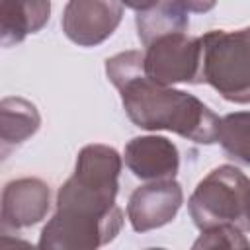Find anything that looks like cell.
Returning <instances> with one entry per match:
<instances>
[{"mask_svg":"<svg viewBox=\"0 0 250 250\" xmlns=\"http://www.w3.org/2000/svg\"><path fill=\"white\" fill-rule=\"evenodd\" d=\"M201 37H191L188 31L170 33L154 39L145 47V74L164 86L178 82L201 84Z\"/></svg>","mask_w":250,"mask_h":250,"instance_id":"cell-5","label":"cell"},{"mask_svg":"<svg viewBox=\"0 0 250 250\" xmlns=\"http://www.w3.org/2000/svg\"><path fill=\"white\" fill-rule=\"evenodd\" d=\"M41 127V115L37 107L18 96H8L0 102V145L6 158L16 146L33 137Z\"/></svg>","mask_w":250,"mask_h":250,"instance_id":"cell-11","label":"cell"},{"mask_svg":"<svg viewBox=\"0 0 250 250\" xmlns=\"http://www.w3.org/2000/svg\"><path fill=\"white\" fill-rule=\"evenodd\" d=\"M244 230H250V189L246 197V209H244Z\"/></svg>","mask_w":250,"mask_h":250,"instance_id":"cell-17","label":"cell"},{"mask_svg":"<svg viewBox=\"0 0 250 250\" xmlns=\"http://www.w3.org/2000/svg\"><path fill=\"white\" fill-rule=\"evenodd\" d=\"M248 248L250 240L244 236V230L236 225H217L201 230L199 238L193 242V248Z\"/></svg>","mask_w":250,"mask_h":250,"instance_id":"cell-14","label":"cell"},{"mask_svg":"<svg viewBox=\"0 0 250 250\" xmlns=\"http://www.w3.org/2000/svg\"><path fill=\"white\" fill-rule=\"evenodd\" d=\"M135 25L143 47H146L158 37L188 31L189 18L176 0H158L154 6L137 12Z\"/></svg>","mask_w":250,"mask_h":250,"instance_id":"cell-12","label":"cell"},{"mask_svg":"<svg viewBox=\"0 0 250 250\" xmlns=\"http://www.w3.org/2000/svg\"><path fill=\"white\" fill-rule=\"evenodd\" d=\"M123 158L109 145H86L78 150L72 176L57 191L55 215L39 236V248L94 250L109 244L123 227L115 203Z\"/></svg>","mask_w":250,"mask_h":250,"instance_id":"cell-1","label":"cell"},{"mask_svg":"<svg viewBox=\"0 0 250 250\" xmlns=\"http://www.w3.org/2000/svg\"><path fill=\"white\" fill-rule=\"evenodd\" d=\"M217 143L230 160L250 166V111H234L221 117Z\"/></svg>","mask_w":250,"mask_h":250,"instance_id":"cell-13","label":"cell"},{"mask_svg":"<svg viewBox=\"0 0 250 250\" xmlns=\"http://www.w3.org/2000/svg\"><path fill=\"white\" fill-rule=\"evenodd\" d=\"M201 49V84L213 86L227 102L250 104V25L207 31Z\"/></svg>","mask_w":250,"mask_h":250,"instance_id":"cell-3","label":"cell"},{"mask_svg":"<svg viewBox=\"0 0 250 250\" xmlns=\"http://www.w3.org/2000/svg\"><path fill=\"white\" fill-rule=\"evenodd\" d=\"M105 76L119 90L127 117L145 131H172L199 145L217 143L221 117L193 94L158 84L145 74L141 51L105 61Z\"/></svg>","mask_w":250,"mask_h":250,"instance_id":"cell-2","label":"cell"},{"mask_svg":"<svg viewBox=\"0 0 250 250\" xmlns=\"http://www.w3.org/2000/svg\"><path fill=\"white\" fill-rule=\"evenodd\" d=\"M51 18V0H0L2 47L21 43L27 35L41 31Z\"/></svg>","mask_w":250,"mask_h":250,"instance_id":"cell-10","label":"cell"},{"mask_svg":"<svg viewBox=\"0 0 250 250\" xmlns=\"http://www.w3.org/2000/svg\"><path fill=\"white\" fill-rule=\"evenodd\" d=\"M123 2V6H127V8H133V10H146V8H150V6H154L158 0H121Z\"/></svg>","mask_w":250,"mask_h":250,"instance_id":"cell-16","label":"cell"},{"mask_svg":"<svg viewBox=\"0 0 250 250\" xmlns=\"http://www.w3.org/2000/svg\"><path fill=\"white\" fill-rule=\"evenodd\" d=\"M182 203L184 189L174 178L146 182L129 195L127 219L135 232H146L172 223Z\"/></svg>","mask_w":250,"mask_h":250,"instance_id":"cell-7","label":"cell"},{"mask_svg":"<svg viewBox=\"0 0 250 250\" xmlns=\"http://www.w3.org/2000/svg\"><path fill=\"white\" fill-rule=\"evenodd\" d=\"M250 189L246 174L232 166L213 168L193 189L188 199V211L199 230L217 225H236L244 230V209Z\"/></svg>","mask_w":250,"mask_h":250,"instance_id":"cell-4","label":"cell"},{"mask_svg":"<svg viewBox=\"0 0 250 250\" xmlns=\"http://www.w3.org/2000/svg\"><path fill=\"white\" fill-rule=\"evenodd\" d=\"M188 14H205L215 8L217 0H176Z\"/></svg>","mask_w":250,"mask_h":250,"instance_id":"cell-15","label":"cell"},{"mask_svg":"<svg viewBox=\"0 0 250 250\" xmlns=\"http://www.w3.org/2000/svg\"><path fill=\"white\" fill-rule=\"evenodd\" d=\"M121 18V0H68L61 25L64 35L78 47H96L113 35Z\"/></svg>","mask_w":250,"mask_h":250,"instance_id":"cell-6","label":"cell"},{"mask_svg":"<svg viewBox=\"0 0 250 250\" xmlns=\"http://www.w3.org/2000/svg\"><path fill=\"white\" fill-rule=\"evenodd\" d=\"M51 207V188L41 178H16L2 189V230H21L41 223Z\"/></svg>","mask_w":250,"mask_h":250,"instance_id":"cell-8","label":"cell"},{"mask_svg":"<svg viewBox=\"0 0 250 250\" xmlns=\"http://www.w3.org/2000/svg\"><path fill=\"white\" fill-rule=\"evenodd\" d=\"M123 160L129 172L143 182L170 180L180 170L178 146L160 135L133 137L125 145Z\"/></svg>","mask_w":250,"mask_h":250,"instance_id":"cell-9","label":"cell"}]
</instances>
